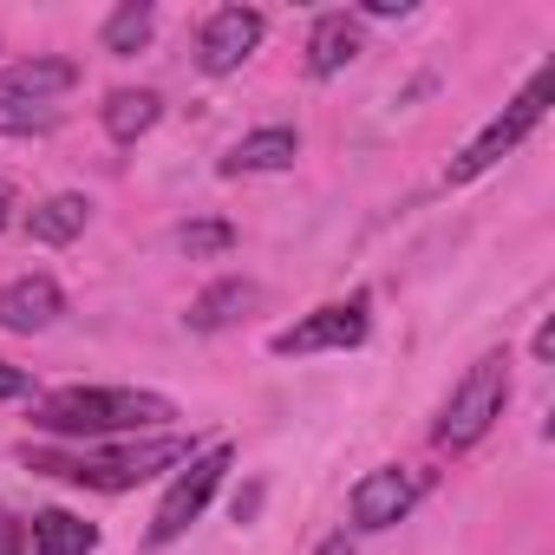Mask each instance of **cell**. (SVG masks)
I'll return each instance as SVG.
<instances>
[{
    "mask_svg": "<svg viewBox=\"0 0 555 555\" xmlns=\"http://www.w3.org/2000/svg\"><path fill=\"white\" fill-rule=\"evenodd\" d=\"M366 334H373V314H366V295H353V301H327V308L301 314L295 327H282L268 347L282 353V360H301V353H347Z\"/></svg>",
    "mask_w": 555,
    "mask_h": 555,
    "instance_id": "8992f818",
    "label": "cell"
},
{
    "mask_svg": "<svg viewBox=\"0 0 555 555\" xmlns=\"http://www.w3.org/2000/svg\"><path fill=\"white\" fill-rule=\"evenodd\" d=\"M66 314V288L53 274H21V282L0 288V327L8 334H47Z\"/></svg>",
    "mask_w": 555,
    "mask_h": 555,
    "instance_id": "9c48e42d",
    "label": "cell"
},
{
    "mask_svg": "<svg viewBox=\"0 0 555 555\" xmlns=\"http://www.w3.org/2000/svg\"><path fill=\"white\" fill-rule=\"evenodd\" d=\"M86 222H92V203H86L79 190H60V196L34 203V209L21 216V229H27L34 242H47V248H66L73 235H86Z\"/></svg>",
    "mask_w": 555,
    "mask_h": 555,
    "instance_id": "4fadbf2b",
    "label": "cell"
},
{
    "mask_svg": "<svg viewBox=\"0 0 555 555\" xmlns=\"http://www.w3.org/2000/svg\"><path fill=\"white\" fill-rule=\"evenodd\" d=\"M151 34H157V8H151V0H125V8L105 21L99 47H105L112 60H131V53H144V47H151Z\"/></svg>",
    "mask_w": 555,
    "mask_h": 555,
    "instance_id": "e0dca14e",
    "label": "cell"
},
{
    "mask_svg": "<svg viewBox=\"0 0 555 555\" xmlns=\"http://www.w3.org/2000/svg\"><path fill=\"white\" fill-rule=\"evenodd\" d=\"M503 399H509V360H503V353H483V360L451 386V399H444L431 438H438L444 451H470V444L503 418Z\"/></svg>",
    "mask_w": 555,
    "mask_h": 555,
    "instance_id": "277c9868",
    "label": "cell"
},
{
    "mask_svg": "<svg viewBox=\"0 0 555 555\" xmlns=\"http://www.w3.org/2000/svg\"><path fill=\"white\" fill-rule=\"evenodd\" d=\"M261 34H268L261 8H216V14L203 21V34H196V66H203L209 79H222V73H235V66L261 47Z\"/></svg>",
    "mask_w": 555,
    "mask_h": 555,
    "instance_id": "ba28073f",
    "label": "cell"
},
{
    "mask_svg": "<svg viewBox=\"0 0 555 555\" xmlns=\"http://www.w3.org/2000/svg\"><path fill=\"white\" fill-rule=\"evenodd\" d=\"M295 157H301V131H288V125H261V131H248V138L229 144L222 177H268V170H288Z\"/></svg>",
    "mask_w": 555,
    "mask_h": 555,
    "instance_id": "30bf717a",
    "label": "cell"
},
{
    "mask_svg": "<svg viewBox=\"0 0 555 555\" xmlns=\"http://www.w3.org/2000/svg\"><path fill=\"white\" fill-rule=\"evenodd\" d=\"M418 496H425V477H418V470H405V464H379V470H366V477L353 483L347 509H353V529H366V535H373V529L405 522Z\"/></svg>",
    "mask_w": 555,
    "mask_h": 555,
    "instance_id": "52a82bcc",
    "label": "cell"
},
{
    "mask_svg": "<svg viewBox=\"0 0 555 555\" xmlns=\"http://www.w3.org/2000/svg\"><path fill=\"white\" fill-rule=\"evenodd\" d=\"M255 509H261V490H242V496H235V503H229V516H235V522H248V516H255Z\"/></svg>",
    "mask_w": 555,
    "mask_h": 555,
    "instance_id": "603a6c76",
    "label": "cell"
},
{
    "mask_svg": "<svg viewBox=\"0 0 555 555\" xmlns=\"http://www.w3.org/2000/svg\"><path fill=\"white\" fill-rule=\"evenodd\" d=\"M27 464L47 470V477H66V483L118 496V490L151 483L170 464H190V438H144V444H118V451H40V444H27Z\"/></svg>",
    "mask_w": 555,
    "mask_h": 555,
    "instance_id": "7a4b0ae2",
    "label": "cell"
},
{
    "mask_svg": "<svg viewBox=\"0 0 555 555\" xmlns=\"http://www.w3.org/2000/svg\"><path fill=\"white\" fill-rule=\"evenodd\" d=\"M21 548H27V522L0 516V555H21Z\"/></svg>",
    "mask_w": 555,
    "mask_h": 555,
    "instance_id": "44dd1931",
    "label": "cell"
},
{
    "mask_svg": "<svg viewBox=\"0 0 555 555\" xmlns=\"http://www.w3.org/2000/svg\"><path fill=\"white\" fill-rule=\"evenodd\" d=\"M255 301H261V288H255V282H242V274H222V282H209V288L190 301V314H183V321H190L196 334H222V327H235Z\"/></svg>",
    "mask_w": 555,
    "mask_h": 555,
    "instance_id": "7c38bea8",
    "label": "cell"
},
{
    "mask_svg": "<svg viewBox=\"0 0 555 555\" xmlns=\"http://www.w3.org/2000/svg\"><path fill=\"white\" fill-rule=\"evenodd\" d=\"M229 464H235V451L229 444H209V451H196L177 477H170V490H164V503H157V516H151V548H170L203 509H209V496H216V483L229 477Z\"/></svg>",
    "mask_w": 555,
    "mask_h": 555,
    "instance_id": "5b68a950",
    "label": "cell"
},
{
    "mask_svg": "<svg viewBox=\"0 0 555 555\" xmlns=\"http://www.w3.org/2000/svg\"><path fill=\"white\" fill-rule=\"evenodd\" d=\"M366 14H373V21H405L412 0H366Z\"/></svg>",
    "mask_w": 555,
    "mask_h": 555,
    "instance_id": "7402d4cb",
    "label": "cell"
},
{
    "mask_svg": "<svg viewBox=\"0 0 555 555\" xmlns=\"http://www.w3.org/2000/svg\"><path fill=\"white\" fill-rule=\"evenodd\" d=\"M27 542L34 555H99V529L73 509H40L27 516Z\"/></svg>",
    "mask_w": 555,
    "mask_h": 555,
    "instance_id": "5bb4252c",
    "label": "cell"
},
{
    "mask_svg": "<svg viewBox=\"0 0 555 555\" xmlns=\"http://www.w3.org/2000/svg\"><path fill=\"white\" fill-rule=\"evenodd\" d=\"M548 353H555V321L535 327V360H548Z\"/></svg>",
    "mask_w": 555,
    "mask_h": 555,
    "instance_id": "d4e9b609",
    "label": "cell"
},
{
    "mask_svg": "<svg viewBox=\"0 0 555 555\" xmlns=\"http://www.w3.org/2000/svg\"><path fill=\"white\" fill-rule=\"evenodd\" d=\"M157 118H164V99L144 92V86H125V92H112V99L99 105V125H105L112 144H138Z\"/></svg>",
    "mask_w": 555,
    "mask_h": 555,
    "instance_id": "2e32d148",
    "label": "cell"
},
{
    "mask_svg": "<svg viewBox=\"0 0 555 555\" xmlns=\"http://www.w3.org/2000/svg\"><path fill=\"white\" fill-rule=\"evenodd\" d=\"M548 92H555V66H535V79H529V86H522V92H516V99H509V105H503V112H496V118L457 151V157H451L444 183H477L490 164H503V157H509V151L548 118Z\"/></svg>",
    "mask_w": 555,
    "mask_h": 555,
    "instance_id": "3957f363",
    "label": "cell"
},
{
    "mask_svg": "<svg viewBox=\"0 0 555 555\" xmlns=\"http://www.w3.org/2000/svg\"><path fill=\"white\" fill-rule=\"evenodd\" d=\"M60 125V105H27L14 92H0V138H40Z\"/></svg>",
    "mask_w": 555,
    "mask_h": 555,
    "instance_id": "ac0fdd59",
    "label": "cell"
},
{
    "mask_svg": "<svg viewBox=\"0 0 555 555\" xmlns=\"http://www.w3.org/2000/svg\"><path fill=\"white\" fill-rule=\"evenodd\" d=\"M73 86H79V66H73V60H21V66L0 73V92H14V99H27V105H53V99L73 92Z\"/></svg>",
    "mask_w": 555,
    "mask_h": 555,
    "instance_id": "9a60e30c",
    "label": "cell"
},
{
    "mask_svg": "<svg viewBox=\"0 0 555 555\" xmlns=\"http://www.w3.org/2000/svg\"><path fill=\"white\" fill-rule=\"evenodd\" d=\"M177 248H183L190 261H203V255H229V248H235V222H222V216L183 222V229H177Z\"/></svg>",
    "mask_w": 555,
    "mask_h": 555,
    "instance_id": "d6986e66",
    "label": "cell"
},
{
    "mask_svg": "<svg viewBox=\"0 0 555 555\" xmlns=\"http://www.w3.org/2000/svg\"><path fill=\"white\" fill-rule=\"evenodd\" d=\"M14 209H21V190H14V183H0V229L14 222Z\"/></svg>",
    "mask_w": 555,
    "mask_h": 555,
    "instance_id": "cb8c5ba5",
    "label": "cell"
},
{
    "mask_svg": "<svg viewBox=\"0 0 555 555\" xmlns=\"http://www.w3.org/2000/svg\"><path fill=\"white\" fill-rule=\"evenodd\" d=\"M314 555H353V542H347V535H327V542H321Z\"/></svg>",
    "mask_w": 555,
    "mask_h": 555,
    "instance_id": "484cf974",
    "label": "cell"
},
{
    "mask_svg": "<svg viewBox=\"0 0 555 555\" xmlns=\"http://www.w3.org/2000/svg\"><path fill=\"white\" fill-rule=\"evenodd\" d=\"M0 399H34V373H27V366H8V360H0Z\"/></svg>",
    "mask_w": 555,
    "mask_h": 555,
    "instance_id": "ffe728a7",
    "label": "cell"
},
{
    "mask_svg": "<svg viewBox=\"0 0 555 555\" xmlns=\"http://www.w3.org/2000/svg\"><path fill=\"white\" fill-rule=\"evenodd\" d=\"M360 53H366V40H360V21H353V14H321V21H314V34H308V73H314V79L347 73Z\"/></svg>",
    "mask_w": 555,
    "mask_h": 555,
    "instance_id": "8fae6325",
    "label": "cell"
},
{
    "mask_svg": "<svg viewBox=\"0 0 555 555\" xmlns=\"http://www.w3.org/2000/svg\"><path fill=\"white\" fill-rule=\"evenodd\" d=\"M170 418H177V405L164 392H138V386H60V392L34 399V431L66 438V444H99V438L170 425Z\"/></svg>",
    "mask_w": 555,
    "mask_h": 555,
    "instance_id": "6da1fadb",
    "label": "cell"
}]
</instances>
